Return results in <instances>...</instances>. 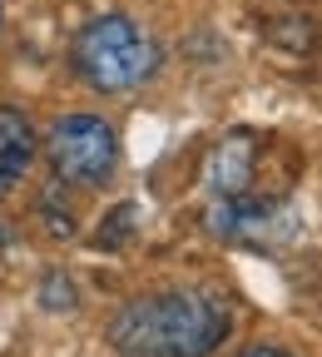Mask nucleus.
Returning a JSON list of instances; mask_svg holds the SVG:
<instances>
[{
    "instance_id": "39448f33",
    "label": "nucleus",
    "mask_w": 322,
    "mask_h": 357,
    "mask_svg": "<svg viewBox=\"0 0 322 357\" xmlns=\"http://www.w3.org/2000/svg\"><path fill=\"white\" fill-rule=\"evenodd\" d=\"M35 159V134L20 109H0V194H10L20 184V174Z\"/></svg>"
},
{
    "instance_id": "423d86ee",
    "label": "nucleus",
    "mask_w": 322,
    "mask_h": 357,
    "mask_svg": "<svg viewBox=\"0 0 322 357\" xmlns=\"http://www.w3.org/2000/svg\"><path fill=\"white\" fill-rule=\"evenodd\" d=\"M129 234H134V204H119V208L109 213V223L95 234V243H100V248H114V243H124Z\"/></svg>"
},
{
    "instance_id": "f257e3e1",
    "label": "nucleus",
    "mask_w": 322,
    "mask_h": 357,
    "mask_svg": "<svg viewBox=\"0 0 322 357\" xmlns=\"http://www.w3.org/2000/svg\"><path fill=\"white\" fill-rule=\"evenodd\" d=\"M228 333V307L208 293L129 298L109 328L124 357H208Z\"/></svg>"
},
{
    "instance_id": "7ed1b4c3",
    "label": "nucleus",
    "mask_w": 322,
    "mask_h": 357,
    "mask_svg": "<svg viewBox=\"0 0 322 357\" xmlns=\"http://www.w3.org/2000/svg\"><path fill=\"white\" fill-rule=\"evenodd\" d=\"M119 159L114 129L95 114H70L50 129V164L70 184H105Z\"/></svg>"
},
{
    "instance_id": "0eeeda50",
    "label": "nucleus",
    "mask_w": 322,
    "mask_h": 357,
    "mask_svg": "<svg viewBox=\"0 0 322 357\" xmlns=\"http://www.w3.org/2000/svg\"><path fill=\"white\" fill-rule=\"evenodd\" d=\"M75 303V288H70V278L60 283V278H45V307H70Z\"/></svg>"
},
{
    "instance_id": "20e7f679",
    "label": "nucleus",
    "mask_w": 322,
    "mask_h": 357,
    "mask_svg": "<svg viewBox=\"0 0 322 357\" xmlns=\"http://www.w3.org/2000/svg\"><path fill=\"white\" fill-rule=\"evenodd\" d=\"M253 139L248 134H228V139L208 154V184H213V194H223V199H243V189H248V178H253Z\"/></svg>"
},
{
    "instance_id": "6e6552de",
    "label": "nucleus",
    "mask_w": 322,
    "mask_h": 357,
    "mask_svg": "<svg viewBox=\"0 0 322 357\" xmlns=\"http://www.w3.org/2000/svg\"><path fill=\"white\" fill-rule=\"evenodd\" d=\"M243 357H293V352H283V347H248Z\"/></svg>"
},
{
    "instance_id": "f03ea898",
    "label": "nucleus",
    "mask_w": 322,
    "mask_h": 357,
    "mask_svg": "<svg viewBox=\"0 0 322 357\" xmlns=\"http://www.w3.org/2000/svg\"><path fill=\"white\" fill-rule=\"evenodd\" d=\"M75 70L105 95H119L144 84V75L154 70V45L129 15H100L75 40Z\"/></svg>"
}]
</instances>
